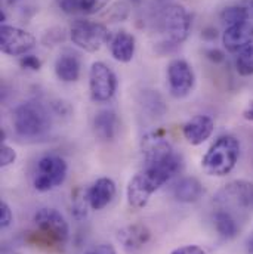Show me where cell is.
<instances>
[{
  "label": "cell",
  "instance_id": "cell-1",
  "mask_svg": "<svg viewBox=\"0 0 253 254\" xmlns=\"http://www.w3.org/2000/svg\"><path fill=\"white\" fill-rule=\"evenodd\" d=\"M240 151L242 145L236 136H219L201 158L203 172L213 178H224L230 175L240 160Z\"/></svg>",
  "mask_w": 253,
  "mask_h": 254
},
{
  "label": "cell",
  "instance_id": "cell-2",
  "mask_svg": "<svg viewBox=\"0 0 253 254\" xmlns=\"http://www.w3.org/2000/svg\"><path fill=\"white\" fill-rule=\"evenodd\" d=\"M12 125L22 137H40L51 128V116L40 102L28 101L13 110Z\"/></svg>",
  "mask_w": 253,
  "mask_h": 254
},
{
  "label": "cell",
  "instance_id": "cell-3",
  "mask_svg": "<svg viewBox=\"0 0 253 254\" xmlns=\"http://www.w3.org/2000/svg\"><path fill=\"white\" fill-rule=\"evenodd\" d=\"M70 39L79 49L93 54L111 40V34L101 22L77 19L70 28Z\"/></svg>",
  "mask_w": 253,
  "mask_h": 254
},
{
  "label": "cell",
  "instance_id": "cell-4",
  "mask_svg": "<svg viewBox=\"0 0 253 254\" xmlns=\"http://www.w3.org/2000/svg\"><path fill=\"white\" fill-rule=\"evenodd\" d=\"M68 166L63 157L60 155H45L37 161L33 187L39 192H49L61 187L67 179Z\"/></svg>",
  "mask_w": 253,
  "mask_h": 254
},
{
  "label": "cell",
  "instance_id": "cell-5",
  "mask_svg": "<svg viewBox=\"0 0 253 254\" xmlns=\"http://www.w3.org/2000/svg\"><path fill=\"white\" fill-rule=\"evenodd\" d=\"M34 226L40 237L58 246L67 244L70 238V226L63 214L54 207H42L33 216Z\"/></svg>",
  "mask_w": 253,
  "mask_h": 254
},
{
  "label": "cell",
  "instance_id": "cell-6",
  "mask_svg": "<svg viewBox=\"0 0 253 254\" xmlns=\"http://www.w3.org/2000/svg\"><path fill=\"white\" fill-rule=\"evenodd\" d=\"M160 25L166 40L170 45H181L190 34V13L182 4H169L162 12Z\"/></svg>",
  "mask_w": 253,
  "mask_h": 254
},
{
  "label": "cell",
  "instance_id": "cell-7",
  "mask_svg": "<svg viewBox=\"0 0 253 254\" xmlns=\"http://www.w3.org/2000/svg\"><path fill=\"white\" fill-rule=\"evenodd\" d=\"M117 90L114 71L102 61H96L89 69V92L95 102H108Z\"/></svg>",
  "mask_w": 253,
  "mask_h": 254
},
{
  "label": "cell",
  "instance_id": "cell-8",
  "mask_svg": "<svg viewBox=\"0 0 253 254\" xmlns=\"http://www.w3.org/2000/svg\"><path fill=\"white\" fill-rule=\"evenodd\" d=\"M36 46V37L19 27L1 24L0 27V49L9 57H24Z\"/></svg>",
  "mask_w": 253,
  "mask_h": 254
},
{
  "label": "cell",
  "instance_id": "cell-9",
  "mask_svg": "<svg viewBox=\"0 0 253 254\" xmlns=\"http://www.w3.org/2000/svg\"><path fill=\"white\" fill-rule=\"evenodd\" d=\"M215 202L219 208L228 211L233 208H246L253 202V184L248 181H233L218 190Z\"/></svg>",
  "mask_w": 253,
  "mask_h": 254
},
{
  "label": "cell",
  "instance_id": "cell-10",
  "mask_svg": "<svg viewBox=\"0 0 253 254\" xmlns=\"http://www.w3.org/2000/svg\"><path fill=\"white\" fill-rule=\"evenodd\" d=\"M168 83L169 92L173 98L182 99L192 92L195 84V75L192 66L185 60H173L168 65Z\"/></svg>",
  "mask_w": 253,
  "mask_h": 254
},
{
  "label": "cell",
  "instance_id": "cell-11",
  "mask_svg": "<svg viewBox=\"0 0 253 254\" xmlns=\"http://www.w3.org/2000/svg\"><path fill=\"white\" fill-rule=\"evenodd\" d=\"M117 241L127 254H141L151 241V231L144 223H132L117 232Z\"/></svg>",
  "mask_w": 253,
  "mask_h": 254
},
{
  "label": "cell",
  "instance_id": "cell-12",
  "mask_svg": "<svg viewBox=\"0 0 253 254\" xmlns=\"http://www.w3.org/2000/svg\"><path fill=\"white\" fill-rule=\"evenodd\" d=\"M222 45L230 54H240L242 51L253 45L252 21L227 27L222 33Z\"/></svg>",
  "mask_w": 253,
  "mask_h": 254
},
{
  "label": "cell",
  "instance_id": "cell-13",
  "mask_svg": "<svg viewBox=\"0 0 253 254\" xmlns=\"http://www.w3.org/2000/svg\"><path fill=\"white\" fill-rule=\"evenodd\" d=\"M86 198L92 210H102L105 208L116 196V184L110 178H99L96 179L87 190Z\"/></svg>",
  "mask_w": 253,
  "mask_h": 254
},
{
  "label": "cell",
  "instance_id": "cell-14",
  "mask_svg": "<svg viewBox=\"0 0 253 254\" xmlns=\"http://www.w3.org/2000/svg\"><path fill=\"white\" fill-rule=\"evenodd\" d=\"M213 130H215L213 119L210 116H203V114L194 116L182 127L184 137L187 139L188 143L194 146L206 142L213 134Z\"/></svg>",
  "mask_w": 253,
  "mask_h": 254
},
{
  "label": "cell",
  "instance_id": "cell-15",
  "mask_svg": "<svg viewBox=\"0 0 253 254\" xmlns=\"http://www.w3.org/2000/svg\"><path fill=\"white\" fill-rule=\"evenodd\" d=\"M156 190L151 188V185L147 182V179L144 178V175L139 172L136 173L127 184L126 188V196H127V202L130 207L133 208H144L151 195L154 193Z\"/></svg>",
  "mask_w": 253,
  "mask_h": 254
},
{
  "label": "cell",
  "instance_id": "cell-16",
  "mask_svg": "<svg viewBox=\"0 0 253 254\" xmlns=\"http://www.w3.org/2000/svg\"><path fill=\"white\" fill-rule=\"evenodd\" d=\"M82 71L80 57L73 51H64L55 61V74L64 83H74L79 80Z\"/></svg>",
  "mask_w": 253,
  "mask_h": 254
},
{
  "label": "cell",
  "instance_id": "cell-17",
  "mask_svg": "<svg viewBox=\"0 0 253 254\" xmlns=\"http://www.w3.org/2000/svg\"><path fill=\"white\" fill-rule=\"evenodd\" d=\"M120 122L113 110H102L93 119L95 136L101 140H114L119 134Z\"/></svg>",
  "mask_w": 253,
  "mask_h": 254
},
{
  "label": "cell",
  "instance_id": "cell-18",
  "mask_svg": "<svg viewBox=\"0 0 253 254\" xmlns=\"http://www.w3.org/2000/svg\"><path fill=\"white\" fill-rule=\"evenodd\" d=\"M135 51H136V40L133 34L127 33L126 30L117 31L110 42L111 57L119 63H130L135 57Z\"/></svg>",
  "mask_w": 253,
  "mask_h": 254
},
{
  "label": "cell",
  "instance_id": "cell-19",
  "mask_svg": "<svg viewBox=\"0 0 253 254\" xmlns=\"http://www.w3.org/2000/svg\"><path fill=\"white\" fill-rule=\"evenodd\" d=\"M213 225L216 232L225 238V240H233L239 235L240 226L237 223V219L234 214L225 208H218L213 214Z\"/></svg>",
  "mask_w": 253,
  "mask_h": 254
},
{
  "label": "cell",
  "instance_id": "cell-20",
  "mask_svg": "<svg viewBox=\"0 0 253 254\" xmlns=\"http://www.w3.org/2000/svg\"><path fill=\"white\" fill-rule=\"evenodd\" d=\"M204 193L203 185L198 179L195 178H182L173 188V195L178 201L191 204L195 202L201 198V195Z\"/></svg>",
  "mask_w": 253,
  "mask_h": 254
},
{
  "label": "cell",
  "instance_id": "cell-21",
  "mask_svg": "<svg viewBox=\"0 0 253 254\" xmlns=\"http://www.w3.org/2000/svg\"><path fill=\"white\" fill-rule=\"evenodd\" d=\"M236 69L242 77L253 75V45L246 48L237 55L236 60Z\"/></svg>",
  "mask_w": 253,
  "mask_h": 254
},
{
  "label": "cell",
  "instance_id": "cell-22",
  "mask_svg": "<svg viewBox=\"0 0 253 254\" xmlns=\"http://www.w3.org/2000/svg\"><path fill=\"white\" fill-rule=\"evenodd\" d=\"M110 0H80V13L83 15H95L101 12Z\"/></svg>",
  "mask_w": 253,
  "mask_h": 254
},
{
  "label": "cell",
  "instance_id": "cell-23",
  "mask_svg": "<svg viewBox=\"0 0 253 254\" xmlns=\"http://www.w3.org/2000/svg\"><path fill=\"white\" fill-rule=\"evenodd\" d=\"M16 161V151L7 145V143H1L0 146V167H7V166H12L13 163Z\"/></svg>",
  "mask_w": 253,
  "mask_h": 254
},
{
  "label": "cell",
  "instance_id": "cell-24",
  "mask_svg": "<svg viewBox=\"0 0 253 254\" xmlns=\"http://www.w3.org/2000/svg\"><path fill=\"white\" fill-rule=\"evenodd\" d=\"M13 222V213L9 207V204L6 201L0 202V228L6 229L12 225Z\"/></svg>",
  "mask_w": 253,
  "mask_h": 254
},
{
  "label": "cell",
  "instance_id": "cell-25",
  "mask_svg": "<svg viewBox=\"0 0 253 254\" xmlns=\"http://www.w3.org/2000/svg\"><path fill=\"white\" fill-rule=\"evenodd\" d=\"M57 4L67 15L80 12V0H57Z\"/></svg>",
  "mask_w": 253,
  "mask_h": 254
},
{
  "label": "cell",
  "instance_id": "cell-26",
  "mask_svg": "<svg viewBox=\"0 0 253 254\" xmlns=\"http://www.w3.org/2000/svg\"><path fill=\"white\" fill-rule=\"evenodd\" d=\"M19 65L22 66V68H27V69H31V71H39L40 68H42V61L37 58V57H34V55H24V57H21V60H19Z\"/></svg>",
  "mask_w": 253,
  "mask_h": 254
},
{
  "label": "cell",
  "instance_id": "cell-27",
  "mask_svg": "<svg viewBox=\"0 0 253 254\" xmlns=\"http://www.w3.org/2000/svg\"><path fill=\"white\" fill-rule=\"evenodd\" d=\"M84 254H117V252L111 244H99V246L92 247Z\"/></svg>",
  "mask_w": 253,
  "mask_h": 254
},
{
  "label": "cell",
  "instance_id": "cell-28",
  "mask_svg": "<svg viewBox=\"0 0 253 254\" xmlns=\"http://www.w3.org/2000/svg\"><path fill=\"white\" fill-rule=\"evenodd\" d=\"M170 254H206V252L198 246H182L175 249Z\"/></svg>",
  "mask_w": 253,
  "mask_h": 254
},
{
  "label": "cell",
  "instance_id": "cell-29",
  "mask_svg": "<svg viewBox=\"0 0 253 254\" xmlns=\"http://www.w3.org/2000/svg\"><path fill=\"white\" fill-rule=\"evenodd\" d=\"M206 57L213 63H222L224 61V54L219 49H209L206 52Z\"/></svg>",
  "mask_w": 253,
  "mask_h": 254
},
{
  "label": "cell",
  "instance_id": "cell-30",
  "mask_svg": "<svg viewBox=\"0 0 253 254\" xmlns=\"http://www.w3.org/2000/svg\"><path fill=\"white\" fill-rule=\"evenodd\" d=\"M243 119H245L246 122L253 123V101L252 102H249V105L245 108V111H243Z\"/></svg>",
  "mask_w": 253,
  "mask_h": 254
},
{
  "label": "cell",
  "instance_id": "cell-31",
  "mask_svg": "<svg viewBox=\"0 0 253 254\" xmlns=\"http://www.w3.org/2000/svg\"><path fill=\"white\" fill-rule=\"evenodd\" d=\"M249 252L253 254V238L249 241Z\"/></svg>",
  "mask_w": 253,
  "mask_h": 254
}]
</instances>
